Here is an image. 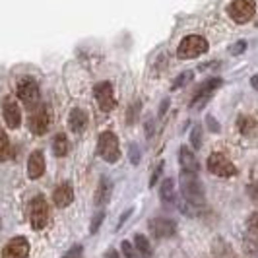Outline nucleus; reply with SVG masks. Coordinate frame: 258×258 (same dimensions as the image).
<instances>
[{
  "mask_svg": "<svg viewBox=\"0 0 258 258\" xmlns=\"http://www.w3.org/2000/svg\"><path fill=\"white\" fill-rule=\"evenodd\" d=\"M177 194H175V181L173 179H163V184H161V200L163 202H175Z\"/></svg>",
  "mask_w": 258,
  "mask_h": 258,
  "instance_id": "nucleus-20",
  "label": "nucleus"
},
{
  "mask_svg": "<svg viewBox=\"0 0 258 258\" xmlns=\"http://www.w3.org/2000/svg\"><path fill=\"white\" fill-rule=\"evenodd\" d=\"M161 165H163V163H159V165H157V169H155L154 177H152V181H150V186H154L155 182H157V179H159V175H161Z\"/></svg>",
  "mask_w": 258,
  "mask_h": 258,
  "instance_id": "nucleus-34",
  "label": "nucleus"
},
{
  "mask_svg": "<svg viewBox=\"0 0 258 258\" xmlns=\"http://www.w3.org/2000/svg\"><path fill=\"white\" fill-rule=\"evenodd\" d=\"M150 229L154 233V237L157 239H163V237H171L177 231V225L175 221L165 220V218H155V220L150 221Z\"/></svg>",
  "mask_w": 258,
  "mask_h": 258,
  "instance_id": "nucleus-13",
  "label": "nucleus"
},
{
  "mask_svg": "<svg viewBox=\"0 0 258 258\" xmlns=\"http://www.w3.org/2000/svg\"><path fill=\"white\" fill-rule=\"evenodd\" d=\"M248 196H250V200H252L254 204H258V181L248 184Z\"/></svg>",
  "mask_w": 258,
  "mask_h": 258,
  "instance_id": "nucleus-30",
  "label": "nucleus"
},
{
  "mask_svg": "<svg viewBox=\"0 0 258 258\" xmlns=\"http://www.w3.org/2000/svg\"><path fill=\"white\" fill-rule=\"evenodd\" d=\"M208 41L202 35H186V37L181 41L179 49H177V54L182 60H190V58H196L200 54H204L208 51Z\"/></svg>",
  "mask_w": 258,
  "mask_h": 258,
  "instance_id": "nucleus-2",
  "label": "nucleus"
},
{
  "mask_svg": "<svg viewBox=\"0 0 258 258\" xmlns=\"http://www.w3.org/2000/svg\"><path fill=\"white\" fill-rule=\"evenodd\" d=\"M250 84H252V88L258 91V76H252L250 78Z\"/></svg>",
  "mask_w": 258,
  "mask_h": 258,
  "instance_id": "nucleus-36",
  "label": "nucleus"
},
{
  "mask_svg": "<svg viewBox=\"0 0 258 258\" xmlns=\"http://www.w3.org/2000/svg\"><path fill=\"white\" fill-rule=\"evenodd\" d=\"M8 154H10V140H8L6 132H4V130H0V163H2V161H6Z\"/></svg>",
  "mask_w": 258,
  "mask_h": 258,
  "instance_id": "nucleus-24",
  "label": "nucleus"
},
{
  "mask_svg": "<svg viewBox=\"0 0 258 258\" xmlns=\"http://www.w3.org/2000/svg\"><path fill=\"white\" fill-rule=\"evenodd\" d=\"M47 221H49V206H47V200L39 194L29 202V223L35 231H39L47 225Z\"/></svg>",
  "mask_w": 258,
  "mask_h": 258,
  "instance_id": "nucleus-4",
  "label": "nucleus"
},
{
  "mask_svg": "<svg viewBox=\"0 0 258 258\" xmlns=\"http://www.w3.org/2000/svg\"><path fill=\"white\" fill-rule=\"evenodd\" d=\"M29 256V241L26 237H14L2 248V258H27Z\"/></svg>",
  "mask_w": 258,
  "mask_h": 258,
  "instance_id": "nucleus-11",
  "label": "nucleus"
},
{
  "mask_svg": "<svg viewBox=\"0 0 258 258\" xmlns=\"http://www.w3.org/2000/svg\"><path fill=\"white\" fill-rule=\"evenodd\" d=\"M179 165L182 173H198V161L192 150H188L186 146H182L179 150Z\"/></svg>",
  "mask_w": 258,
  "mask_h": 258,
  "instance_id": "nucleus-15",
  "label": "nucleus"
},
{
  "mask_svg": "<svg viewBox=\"0 0 258 258\" xmlns=\"http://www.w3.org/2000/svg\"><path fill=\"white\" fill-rule=\"evenodd\" d=\"M18 97L27 107H35L39 103V86L33 78H24L18 84Z\"/></svg>",
  "mask_w": 258,
  "mask_h": 258,
  "instance_id": "nucleus-9",
  "label": "nucleus"
},
{
  "mask_svg": "<svg viewBox=\"0 0 258 258\" xmlns=\"http://www.w3.org/2000/svg\"><path fill=\"white\" fill-rule=\"evenodd\" d=\"M93 95H95V101H97L101 111L109 113V111L115 109L116 101H115V91H113L111 82H99L95 86V90H93Z\"/></svg>",
  "mask_w": 258,
  "mask_h": 258,
  "instance_id": "nucleus-8",
  "label": "nucleus"
},
{
  "mask_svg": "<svg viewBox=\"0 0 258 258\" xmlns=\"http://www.w3.org/2000/svg\"><path fill=\"white\" fill-rule=\"evenodd\" d=\"M49 124H51V115H49V111L45 107H41L37 113H33L31 118H29V130L35 136H43L49 130Z\"/></svg>",
  "mask_w": 258,
  "mask_h": 258,
  "instance_id": "nucleus-12",
  "label": "nucleus"
},
{
  "mask_svg": "<svg viewBox=\"0 0 258 258\" xmlns=\"http://www.w3.org/2000/svg\"><path fill=\"white\" fill-rule=\"evenodd\" d=\"M82 256H84V248H82V245H74L62 258H82Z\"/></svg>",
  "mask_w": 258,
  "mask_h": 258,
  "instance_id": "nucleus-28",
  "label": "nucleus"
},
{
  "mask_svg": "<svg viewBox=\"0 0 258 258\" xmlns=\"http://www.w3.org/2000/svg\"><path fill=\"white\" fill-rule=\"evenodd\" d=\"M111 190H113V184L109 179H101L99 186H97V192H95V206H105L111 198Z\"/></svg>",
  "mask_w": 258,
  "mask_h": 258,
  "instance_id": "nucleus-18",
  "label": "nucleus"
},
{
  "mask_svg": "<svg viewBox=\"0 0 258 258\" xmlns=\"http://www.w3.org/2000/svg\"><path fill=\"white\" fill-rule=\"evenodd\" d=\"M239 130H241L245 136H252L254 130H256V122H254L250 116H241V118H239Z\"/></svg>",
  "mask_w": 258,
  "mask_h": 258,
  "instance_id": "nucleus-22",
  "label": "nucleus"
},
{
  "mask_svg": "<svg viewBox=\"0 0 258 258\" xmlns=\"http://www.w3.org/2000/svg\"><path fill=\"white\" fill-rule=\"evenodd\" d=\"M208 126H210V130H214V132H220V124L216 122L214 116H208Z\"/></svg>",
  "mask_w": 258,
  "mask_h": 258,
  "instance_id": "nucleus-33",
  "label": "nucleus"
},
{
  "mask_svg": "<svg viewBox=\"0 0 258 258\" xmlns=\"http://www.w3.org/2000/svg\"><path fill=\"white\" fill-rule=\"evenodd\" d=\"M221 86H223V80H221V78H210L204 84H200V88L194 93L190 107H192V109H202V107L208 103V99L214 95V91L218 90V88H221Z\"/></svg>",
  "mask_w": 258,
  "mask_h": 258,
  "instance_id": "nucleus-7",
  "label": "nucleus"
},
{
  "mask_svg": "<svg viewBox=\"0 0 258 258\" xmlns=\"http://www.w3.org/2000/svg\"><path fill=\"white\" fill-rule=\"evenodd\" d=\"M208 169L210 173L218 175V177H235L237 175V167L233 165L231 159H227L223 154H212L208 157Z\"/></svg>",
  "mask_w": 258,
  "mask_h": 258,
  "instance_id": "nucleus-6",
  "label": "nucleus"
},
{
  "mask_svg": "<svg viewBox=\"0 0 258 258\" xmlns=\"http://www.w3.org/2000/svg\"><path fill=\"white\" fill-rule=\"evenodd\" d=\"M245 49H246V43H245V41H239L237 45H233L231 52H233V54H239V52H243Z\"/></svg>",
  "mask_w": 258,
  "mask_h": 258,
  "instance_id": "nucleus-32",
  "label": "nucleus"
},
{
  "mask_svg": "<svg viewBox=\"0 0 258 258\" xmlns=\"http://www.w3.org/2000/svg\"><path fill=\"white\" fill-rule=\"evenodd\" d=\"M194 78V72L192 70H186V72H182L181 76H177L175 80H173V86H171V90H181V88H184L186 84H190Z\"/></svg>",
  "mask_w": 258,
  "mask_h": 258,
  "instance_id": "nucleus-23",
  "label": "nucleus"
},
{
  "mask_svg": "<svg viewBox=\"0 0 258 258\" xmlns=\"http://www.w3.org/2000/svg\"><path fill=\"white\" fill-rule=\"evenodd\" d=\"M97 150H99V155L103 157L105 161L109 163H115L120 157V148H118V138H116L115 132L111 130H105L99 136V142H97Z\"/></svg>",
  "mask_w": 258,
  "mask_h": 258,
  "instance_id": "nucleus-3",
  "label": "nucleus"
},
{
  "mask_svg": "<svg viewBox=\"0 0 258 258\" xmlns=\"http://www.w3.org/2000/svg\"><path fill=\"white\" fill-rule=\"evenodd\" d=\"M105 220V212H97L95 216H93V221H91V233H95L99 229V225H101V221Z\"/></svg>",
  "mask_w": 258,
  "mask_h": 258,
  "instance_id": "nucleus-29",
  "label": "nucleus"
},
{
  "mask_svg": "<svg viewBox=\"0 0 258 258\" xmlns=\"http://www.w3.org/2000/svg\"><path fill=\"white\" fill-rule=\"evenodd\" d=\"M45 173V154L41 150H35L27 159V175L29 179H39Z\"/></svg>",
  "mask_w": 258,
  "mask_h": 258,
  "instance_id": "nucleus-14",
  "label": "nucleus"
},
{
  "mask_svg": "<svg viewBox=\"0 0 258 258\" xmlns=\"http://www.w3.org/2000/svg\"><path fill=\"white\" fill-rule=\"evenodd\" d=\"M190 144H192L196 150L202 146V126L200 124H196L192 128V132H190Z\"/></svg>",
  "mask_w": 258,
  "mask_h": 258,
  "instance_id": "nucleus-26",
  "label": "nucleus"
},
{
  "mask_svg": "<svg viewBox=\"0 0 258 258\" xmlns=\"http://www.w3.org/2000/svg\"><path fill=\"white\" fill-rule=\"evenodd\" d=\"M130 150H132V152H130V161H132V163L136 165V163L140 161V154H138V148H136V146H132Z\"/></svg>",
  "mask_w": 258,
  "mask_h": 258,
  "instance_id": "nucleus-31",
  "label": "nucleus"
},
{
  "mask_svg": "<svg viewBox=\"0 0 258 258\" xmlns=\"http://www.w3.org/2000/svg\"><path fill=\"white\" fill-rule=\"evenodd\" d=\"M246 227H248V231L252 233L254 237H258V212H254V214L246 220Z\"/></svg>",
  "mask_w": 258,
  "mask_h": 258,
  "instance_id": "nucleus-27",
  "label": "nucleus"
},
{
  "mask_svg": "<svg viewBox=\"0 0 258 258\" xmlns=\"http://www.w3.org/2000/svg\"><path fill=\"white\" fill-rule=\"evenodd\" d=\"M68 126L74 134H82L88 126V115L82 109H72L68 115Z\"/></svg>",
  "mask_w": 258,
  "mask_h": 258,
  "instance_id": "nucleus-17",
  "label": "nucleus"
},
{
  "mask_svg": "<svg viewBox=\"0 0 258 258\" xmlns=\"http://www.w3.org/2000/svg\"><path fill=\"white\" fill-rule=\"evenodd\" d=\"M134 246L136 250L140 252V258H152V246H150V241L144 237V235H136L134 237Z\"/></svg>",
  "mask_w": 258,
  "mask_h": 258,
  "instance_id": "nucleus-21",
  "label": "nucleus"
},
{
  "mask_svg": "<svg viewBox=\"0 0 258 258\" xmlns=\"http://www.w3.org/2000/svg\"><path fill=\"white\" fill-rule=\"evenodd\" d=\"M2 115H4V122L8 128H20L22 124V111L18 103L14 101L12 97H6L2 101Z\"/></svg>",
  "mask_w": 258,
  "mask_h": 258,
  "instance_id": "nucleus-10",
  "label": "nucleus"
},
{
  "mask_svg": "<svg viewBox=\"0 0 258 258\" xmlns=\"http://www.w3.org/2000/svg\"><path fill=\"white\" fill-rule=\"evenodd\" d=\"M227 12L235 24H246L252 20V16L256 12V2L254 0H233Z\"/></svg>",
  "mask_w": 258,
  "mask_h": 258,
  "instance_id": "nucleus-5",
  "label": "nucleus"
},
{
  "mask_svg": "<svg viewBox=\"0 0 258 258\" xmlns=\"http://www.w3.org/2000/svg\"><path fill=\"white\" fill-rule=\"evenodd\" d=\"M181 194L192 206H204L206 202L204 186L196 173H181Z\"/></svg>",
  "mask_w": 258,
  "mask_h": 258,
  "instance_id": "nucleus-1",
  "label": "nucleus"
},
{
  "mask_svg": "<svg viewBox=\"0 0 258 258\" xmlns=\"http://www.w3.org/2000/svg\"><path fill=\"white\" fill-rule=\"evenodd\" d=\"M107 258H120V256H118V252H116L115 248H109L107 250Z\"/></svg>",
  "mask_w": 258,
  "mask_h": 258,
  "instance_id": "nucleus-35",
  "label": "nucleus"
},
{
  "mask_svg": "<svg viewBox=\"0 0 258 258\" xmlns=\"http://www.w3.org/2000/svg\"><path fill=\"white\" fill-rule=\"evenodd\" d=\"M72 198H74V190H72V186L68 182L58 184L54 188V192H52V200L58 208H66L68 204H72Z\"/></svg>",
  "mask_w": 258,
  "mask_h": 258,
  "instance_id": "nucleus-16",
  "label": "nucleus"
},
{
  "mask_svg": "<svg viewBox=\"0 0 258 258\" xmlns=\"http://www.w3.org/2000/svg\"><path fill=\"white\" fill-rule=\"evenodd\" d=\"M52 152L56 157H64L68 154V138H66L64 132H58L52 140Z\"/></svg>",
  "mask_w": 258,
  "mask_h": 258,
  "instance_id": "nucleus-19",
  "label": "nucleus"
},
{
  "mask_svg": "<svg viewBox=\"0 0 258 258\" xmlns=\"http://www.w3.org/2000/svg\"><path fill=\"white\" fill-rule=\"evenodd\" d=\"M120 250H122V258H140L138 250H136V246L132 245L130 241H122Z\"/></svg>",
  "mask_w": 258,
  "mask_h": 258,
  "instance_id": "nucleus-25",
  "label": "nucleus"
}]
</instances>
